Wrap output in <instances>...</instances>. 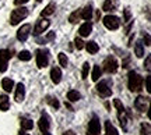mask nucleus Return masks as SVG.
<instances>
[{
  "instance_id": "obj_30",
  "label": "nucleus",
  "mask_w": 151,
  "mask_h": 135,
  "mask_svg": "<svg viewBox=\"0 0 151 135\" xmlns=\"http://www.w3.org/2000/svg\"><path fill=\"white\" fill-rule=\"evenodd\" d=\"M140 132H141V135H151V127H150V124L148 123H143L141 124V127H140Z\"/></svg>"
},
{
  "instance_id": "obj_33",
  "label": "nucleus",
  "mask_w": 151,
  "mask_h": 135,
  "mask_svg": "<svg viewBox=\"0 0 151 135\" xmlns=\"http://www.w3.org/2000/svg\"><path fill=\"white\" fill-rule=\"evenodd\" d=\"M88 72H90V64H88V63H84V64H83V72H81V75H83L84 80L88 77Z\"/></svg>"
},
{
  "instance_id": "obj_38",
  "label": "nucleus",
  "mask_w": 151,
  "mask_h": 135,
  "mask_svg": "<svg viewBox=\"0 0 151 135\" xmlns=\"http://www.w3.org/2000/svg\"><path fill=\"white\" fill-rule=\"evenodd\" d=\"M144 42H146V45H147V46H150V45H151L150 33H146V35H144Z\"/></svg>"
},
{
  "instance_id": "obj_43",
  "label": "nucleus",
  "mask_w": 151,
  "mask_h": 135,
  "mask_svg": "<svg viewBox=\"0 0 151 135\" xmlns=\"http://www.w3.org/2000/svg\"><path fill=\"white\" fill-rule=\"evenodd\" d=\"M42 135H52V134H49L48 131H43V134H42Z\"/></svg>"
},
{
  "instance_id": "obj_25",
  "label": "nucleus",
  "mask_w": 151,
  "mask_h": 135,
  "mask_svg": "<svg viewBox=\"0 0 151 135\" xmlns=\"http://www.w3.org/2000/svg\"><path fill=\"white\" fill-rule=\"evenodd\" d=\"M101 74H102L101 67H99V65H94V68H92V74H91L92 81H98V80H99V77H101Z\"/></svg>"
},
{
  "instance_id": "obj_28",
  "label": "nucleus",
  "mask_w": 151,
  "mask_h": 135,
  "mask_svg": "<svg viewBox=\"0 0 151 135\" xmlns=\"http://www.w3.org/2000/svg\"><path fill=\"white\" fill-rule=\"evenodd\" d=\"M9 107H10V104H9L7 96H1V100H0V110H1V112H7Z\"/></svg>"
},
{
  "instance_id": "obj_13",
  "label": "nucleus",
  "mask_w": 151,
  "mask_h": 135,
  "mask_svg": "<svg viewBox=\"0 0 151 135\" xmlns=\"http://www.w3.org/2000/svg\"><path fill=\"white\" fill-rule=\"evenodd\" d=\"M16 102L18 103H21L22 100H24V97H25V87L22 85L21 82L20 84H17V87H16Z\"/></svg>"
},
{
  "instance_id": "obj_23",
  "label": "nucleus",
  "mask_w": 151,
  "mask_h": 135,
  "mask_svg": "<svg viewBox=\"0 0 151 135\" xmlns=\"http://www.w3.org/2000/svg\"><path fill=\"white\" fill-rule=\"evenodd\" d=\"M134 53L137 57H143L144 56V46H143V42L139 41V42H136L134 45Z\"/></svg>"
},
{
  "instance_id": "obj_37",
  "label": "nucleus",
  "mask_w": 151,
  "mask_h": 135,
  "mask_svg": "<svg viewBox=\"0 0 151 135\" xmlns=\"http://www.w3.org/2000/svg\"><path fill=\"white\" fill-rule=\"evenodd\" d=\"M150 80H151V77H150V75H147V77H146V80H144V82H146V89H147V92H148V93H151Z\"/></svg>"
},
{
  "instance_id": "obj_31",
  "label": "nucleus",
  "mask_w": 151,
  "mask_h": 135,
  "mask_svg": "<svg viewBox=\"0 0 151 135\" xmlns=\"http://www.w3.org/2000/svg\"><path fill=\"white\" fill-rule=\"evenodd\" d=\"M58 59H59V63H60V65H62V67H66V65H67V63H69V59H67V56H66L65 53H59Z\"/></svg>"
},
{
  "instance_id": "obj_45",
  "label": "nucleus",
  "mask_w": 151,
  "mask_h": 135,
  "mask_svg": "<svg viewBox=\"0 0 151 135\" xmlns=\"http://www.w3.org/2000/svg\"><path fill=\"white\" fill-rule=\"evenodd\" d=\"M37 1H42V0H37Z\"/></svg>"
},
{
  "instance_id": "obj_21",
  "label": "nucleus",
  "mask_w": 151,
  "mask_h": 135,
  "mask_svg": "<svg viewBox=\"0 0 151 135\" xmlns=\"http://www.w3.org/2000/svg\"><path fill=\"white\" fill-rule=\"evenodd\" d=\"M105 131H106V135H119L118 130L113 127L111 121H105Z\"/></svg>"
},
{
  "instance_id": "obj_36",
  "label": "nucleus",
  "mask_w": 151,
  "mask_h": 135,
  "mask_svg": "<svg viewBox=\"0 0 151 135\" xmlns=\"http://www.w3.org/2000/svg\"><path fill=\"white\" fill-rule=\"evenodd\" d=\"M74 45H76V48L78 49V50H81V49L84 48V42H83L80 38H76L74 39Z\"/></svg>"
},
{
  "instance_id": "obj_11",
  "label": "nucleus",
  "mask_w": 151,
  "mask_h": 135,
  "mask_svg": "<svg viewBox=\"0 0 151 135\" xmlns=\"http://www.w3.org/2000/svg\"><path fill=\"white\" fill-rule=\"evenodd\" d=\"M49 63L48 59V53L43 52V50H38L37 52V65L39 68H45Z\"/></svg>"
},
{
  "instance_id": "obj_26",
  "label": "nucleus",
  "mask_w": 151,
  "mask_h": 135,
  "mask_svg": "<svg viewBox=\"0 0 151 135\" xmlns=\"http://www.w3.org/2000/svg\"><path fill=\"white\" fill-rule=\"evenodd\" d=\"M32 127H34L32 120H29V119H22L21 120V128L22 130H32Z\"/></svg>"
},
{
  "instance_id": "obj_24",
  "label": "nucleus",
  "mask_w": 151,
  "mask_h": 135,
  "mask_svg": "<svg viewBox=\"0 0 151 135\" xmlns=\"http://www.w3.org/2000/svg\"><path fill=\"white\" fill-rule=\"evenodd\" d=\"M55 9H56V6H55V3H49L45 9H43L42 11V17H48V16H52L55 13Z\"/></svg>"
},
{
  "instance_id": "obj_18",
  "label": "nucleus",
  "mask_w": 151,
  "mask_h": 135,
  "mask_svg": "<svg viewBox=\"0 0 151 135\" xmlns=\"http://www.w3.org/2000/svg\"><path fill=\"white\" fill-rule=\"evenodd\" d=\"M1 88H3L6 92H11L14 89V81L10 80V78H3V80H1Z\"/></svg>"
},
{
  "instance_id": "obj_9",
  "label": "nucleus",
  "mask_w": 151,
  "mask_h": 135,
  "mask_svg": "<svg viewBox=\"0 0 151 135\" xmlns=\"http://www.w3.org/2000/svg\"><path fill=\"white\" fill-rule=\"evenodd\" d=\"M148 106H150V97L139 96L134 100V107L140 112H148Z\"/></svg>"
},
{
  "instance_id": "obj_19",
  "label": "nucleus",
  "mask_w": 151,
  "mask_h": 135,
  "mask_svg": "<svg viewBox=\"0 0 151 135\" xmlns=\"http://www.w3.org/2000/svg\"><path fill=\"white\" fill-rule=\"evenodd\" d=\"M118 119H119L120 125H122V128L126 131L127 130V116H126V110H123V112H118Z\"/></svg>"
},
{
  "instance_id": "obj_5",
  "label": "nucleus",
  "mask_w": 151,
  "mask_h": 135,
  "mask_svg": "<svg viewBox=\"0 0 151 135\" xmlns=\"http://www.w3.org/2000/svg\"><path fill=\"white\" fill-rule=\"evenodd\" d=\"M118 60L115 59L113 56H109L108 59L104 61V70L106 71V72H109V74H113V72H116L118 71Z\"/></svg>"
},
{
  "instance_id": "obj_39",
  "label": "nucleus",
  "mask_w": 151,
  "mask_h": 135,
  "mask_svg": "<svg viewBox=\"0 0 151 135\" xmlns=\"http://www.w3.org/2000/svg\"><path fill=\"white\" fill-rule=\"evenodd\" d=\"M28 0H14V4L16 6H22V4H25Z\"/></svg>"
},
{
  "instance_id": "obj_8",
  "label": "nucleus",
  "mask_w": 151,
  "mask_h": 135,
  "mask_svg": "<svg viewBox=\"0 0 151 135\" xmlns=\"http://www.w3.org/2000/svg\"><path fill=\"white\" fill-rule=\"evenodd\" d=\"M50 27V21L49 20H45V18H42V20H39V21L37 22V25H35V28H34V35L35 36H39L42 32H45L48 28Z\"/></svg>"
},
{
  "instance_id": "obj_2",
  "label": "nucleus",
  "mask_w": 151,
  "mask_h": 135,
  "mask_svg": "<svg viewBox=\"0 0 151 135\" xmlns=\"http://www.w3.org/2000/svg\"><path fill=\"white\" fill-rule=\"evenodd\" d=\"M28 16V9L25 7H18L16 10L11 11V16H10V24L11 25H18L22 20H25Z\"/></svg>"
},
{
  "instance_id": "obj_27",
  "label": "nucleus",
  "mask_w": 151,
  "mask_h": 135,
  "mask_svg": "<svg viewBox=\"0 0 151 135\" xmlns=\"http://www.w3.org/2000/svg\"><path fill=\"white\" fill-rule=\"evenodd\" d=\"M31 53L28 52V50H21L20 53H18V59L21 60V61H29L31 60Z\"/></svg>"
},
{
  "instance_id": "obj_15",
  "label": "nucleus",
  "mask_w": 151,
  "mask_h": 135,
  "mask_svg": "<svg viewBox=\"0 0 151 135\" xmlns=\"http://www.w3.org/2000/svg\"><path fill=\"white\" fill-rule=\"evenodd\" d=\"M50 80H52L53 84H59L62 81V70L59 67H53L50 70Z\"/></svg>"
},
{
  "instance_id": "obj_32",
  "label": "nucleus",
  "mask_w": 151,
  "mask_h": 135,
  "mask_svg": "<svg viewBox=\"0 0 151 135\" xmlns=\"http://www.w3.org/2000/svg\"><path fill=\"white\" fill-rule=\"evenodd\" d=\"M48 103L52 106V107H55L56 110L60 107V103H59V100L58 99H55V97H50V96H48Z\"/></svg>"
},
{
  "instance_id": "obj_20",
  "label": "nucleus",
  "mask_w": 151,
  "mask_h": 135,
  "mask_svg": "<svg viewBox=\"0 0 151 135\" xmlns=\"http://www.w3.org/2000/svg\"><path fill=\"white\" fill-rule=\"evenodd\" d=\"M86 48H87V50H88V53H90V54H95L98 50H99V46H98V43H97V42H94V41L87 42Z\"/></svg>"
},
{
  "instance_id": "obj_17",
  "label": "nucleus",
  "mask_w": 151,
  "mask_h": 135,
  "mask_svg": "<svg viewBox=\"0 0 151 135\" xmlns=\"http://www.w3.org/2000/svg\"><path fill=\"white\" fill-rule=\"evenodd\" d=\"M80 16H81V18H83V20L90 21V20H91V17H92V6L91 4L86 6V7L80 11Z\"/></svg>"
},
{
  "instance_id": "obj_7",
  "label": "nucleus",
  "mask_w": 151,
  "mask_h": 135,
  "mask_svg": "<svg viewBox=\"0 0 151 135\" xmlns=\"http://www.w3.org/2000/svg\"><path fill=\"white\" fill-rule=\"evenodd\" d=\"M99 130H101L99 119L97 116H92L91 121L88 123V135H99Z\"/></svg>"
},
{
  "instance_id": "obj_10",
  "label": "nucleus",
  "mask_w": 151,
  "mask_h": 135,
  "mask_svg": "<svg viewBox=\"0 0 151 135\" xmlns=\"http://www.w3.org/2000/svg\"><path fill=\"white\" fill-rule=\"evenodd\" d=\"M9 60H10V52L6 50V49L0 50V71H1V72H6Z\"/></svg>"
},
{
  "instance_id": "obj_12",
  "label": "nucleus",
  "mask_w": 151,
  "mask_h": 135,
  "mask_svg": "<svg viewBox=\"0 0 151 135\" xmlns=\"http://www.w3.org/2000/svg\"><path fill=\"white\" fill-rule=\"evenodd\" d=\"M91 31H92V24L90 21L81 24L80 28H78V33H80V36H83V38L88 36V35L91 33Z\"/></svg>"
},
{
  "instance_id": "obj_3",
  "label": "nucleus",
  "mask_w": 151,
  "mask_h": 135,
  "mask_svg": "<svg viewBox=\"0 0 151 135\" xmlns=\"http://www.w3.org/2000/svg\"><path fill=\"white\" fill-rule=\"evenodd\" d=\"M104 25L111 29V31H115L120 27V20H119L116 16H112V14H108V16L104 17Z\"/></svg>"
},
{
  "instance_id": "obj_16",
  "label": "nucleus",
  "mask_w": 151,
  "mask_h": 135,
  "mask_svg": "<svg viewBox=\"0 0 151 135\" xmlns=\"http://www.w3.org/2000/svg\"><path fill=\"white\" fill-rule=\"evenodd\" d=\"M38 125H39V128H41V131H49V127H50V121H49V117L48 114H42V117L39 119V123H38Z\"/></svg>"
},
{
  "instance_id": "obj_29",
  "label": "nucleus",
  "mask_w": 151,
  "mask_h": 135,
  "mask_svg": "<svg viewBox=\"0 0 151 135\" xmlns=\"http://www.w3.org/2000/svg\"><path fill=\"white\" fill-rule=\"evenodd\" d=\"M80 11H81V10L74 11V13H71V14H70V17H69V21H70L71 24H76V22H78V20L81 18Z\"/></svg>"
},
{
  "instance_id": "obj_41",
  "label": "nucleus",
  "mask_w": 151,
  "mask_h": 135,
  "mask_svg": "<svg viewBox=\"0 0 151 135\" xmlns=\"http://www.w3.org/2000/svg\"><path fill=\"white\" fill-rule=\"evenodd\" d=\"M55 38H56L55 32H49V33H48V36H46V41H53Z\"/></svg>"
},
{
  "instance_id": "obj_1",
  "label": "nucleus",
  "mask_w": 151,
  "mask_h": 135,
  "mask_svg": "<svg viewBox=\"0 0 151 135\" xmlns=\"http://www.w3.org/2000/svg\"><path fill=\"white\" fill-rule=\"evenodd\" d=\"M129 89L132 92H140L143 87V77H140L136 71H130L129 72Z\"/></svg>"
},
{
  "instance_id": "obj_14",
  "label": "nucleus",
  "mask_w": 151,
  "mask_h": 135,
  "mask_svg": "<svg viewBox=\"0 0 151 135\" xmlns=\"http://www.w3.org/2000/svg\"><path fill=\"white\" fill-rule=\"evenodd\" d=\"M118 4H119V0H105L102 10H104V11H106V13L115 11L116 9H118Z\"/></svg>"
},
{
  "instance_id": "obj_34",
  "label": "nucleus",
  "mask_w": 151,
  "mask_h": 135,
  "mask_svg": "<svg viewBox=\"0 0 151 135\" xmlns=\"http://www.w3.org/2000/svg\"><path fill=\"white\" fill-rule=\"evenodd\" d=\"M113 106L118 109V112H123L124 110V106L122 104V102H120L119 99H115V100H113Z\"/></svg>"
},
{
  "instance_id": "obj_35",
  "label": "nucleus",
  "mask_w": 151,
  "mask_h": 135,
  "mask_svg": "<svg viewBox=\"0 0 151 135\" xmlns=\"http://www.w3.org/2000/svg\"><path fill=\"white\" fill-rule=\"evenodd\" d=\"M144 68H146L148 72L151 71V56H147L146 61H144Z\"/></svg>"
},
{
  "instance_id": "obj_42",
  "label": "nucleus",
  "mask_w": 151,
  "mask_h": 135,
  "mask_svg": "<svg viewBox=\"0 0 151 135\" xmlns=\"http://www.w3.org/2000/svg\"><path fill=\"white\" fill-rule=\"evenodd\" d=\"M63 135H76V132H74V131H71V130H67Z\"/></svg>"
},
{
  "instance_id": "obj_22",
  "label": "nucleus",
  "mask_w": 151,
  "mask_h": 135,
  "mask_svg": "<svg viewBox=\"0 0 151 135\" xmlns=\"http://www.w3.org/2000/svg\"><path fill=\"white\" fill-rule=\"evenodd\" d=\"M67 99H69L70 102H77V100H80V99H81L80 92L74 91V89L69 91V92H67Z\"/></svg>"
},
{
  "instance_id": "obj_4",
  "label": "nucleus",
  "mask_w": 151,
  "mask_h": 135,
  "mask_svg": "<svg viewBox=\"0 0 151 135\" xmlns=\"http://www.w3.org/2000/svg\"><path fill=\"white\" fill-rule=\"evenodd\" d=\"M111 85L112 84H109V81H99L98 82V85H97V92H98V95L99 96H102V97H108L112 95V89H111Z\"/></svg>"
},
{
  "instance_id": "obj_6",
  "label": "nucleus",
  "mask_w": 151,
  "mask_h": 135,
  "mask_svg": "<svg viewBox=\"0 0 151 135\" xmlns=\"http://www.w3.org/2000/svg\"><path fill=\"white\" fill-rule=\"evenodd\" d=\"M29 33H31V25L29 24H24L17 31V39L20 42H25L28 39V36H29Z\"/></svg>"
},
{
  "instance_id": "obj_40",
  "label": "nucleus",
  "mask_w": 151,
  "mask_h": 135,
  "mask_svg": "<svg viewBox=\"0 0 151 135\" xmlns=\"http://www.w3.org/2000/svg\"><path fill=\"white\" fill-rule=\"evenodd\" d=\"M124 21H130V11L127 9L124 10Z\"/></svg>"
},
{
  "instance_id": "obj_44",
  "label": "nucleus",
  "mask_w": 151,
  "mask_h": 135,
  "mask_svg": "<svg viewBox=\"0 0 151 135\" xmlns=\"http://www.w3.org/2000/svg\"><path fill=\"white\" fill-rule=\"evenodd\" d=\"M18 135H25V134H24V130H22V131H20V134H18Z\"/></svg>"
}]
</instances>
